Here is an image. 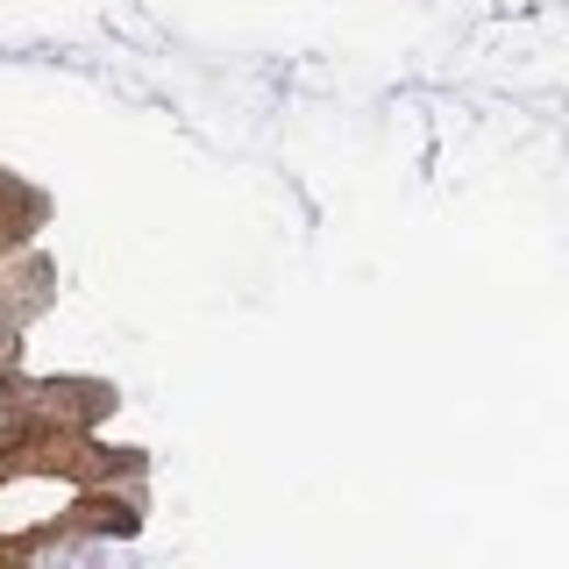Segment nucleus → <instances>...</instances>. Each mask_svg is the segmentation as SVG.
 <instances>
[]
</instances>
